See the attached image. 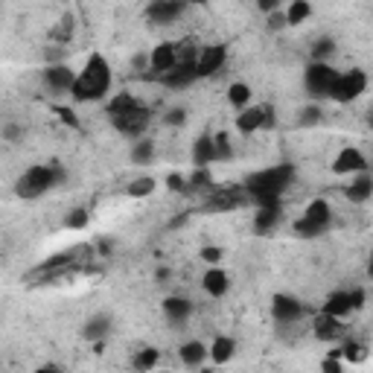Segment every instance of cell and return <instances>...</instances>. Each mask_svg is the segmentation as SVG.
I'll list each match as a JSON object with an SVG mask.
<instances>
[{
  "label": "cell",
  "instance_id": "obj_1",
  "mask_svg": "<svg viewBox=\"0 0 373 373\" xmlns=\"http://www.w3.org/2000/svg\"><path fill=\"white\" fill-rule=\"evenodd\" d=\"M294 181V166L292 164H280V166H268L260 169L245 178V190L251 195V202L257 207H277L280 195L292 187Z\"/></svg>",
  "mask_w": 373,
  "mask_h": 373
},
{
  "label": "cell",
  "instance_id": "obj_2",
  "mask_svg": "<svg viewBox=\"0 0 373 373\" xmlns=\"http://www.w3.org/2000/svg\"><path fill=\"white\" fill-rule=\"evenodd\" d=\"M108 88H111V65L105 62V55L93 53L85 62L82 73L76 76L70 96L76 103H93V100H103Z\"/></svg>",
  "mask_w": 373,
  "mask_h": 373
},
{
  "label": "cell",
  "instance_id": "obj_3",
  "mask_svg": "<svg viewBox=\"0 0 373 373\" xmlns=\"http://www.w3.org/2000/svg\"><path fill=\"white\" fill-rule=\"evenodd\" d=\"M65 181V169L58 164H41V166H30L15 184V192L21 199H38V195L50 192L55 184Z\"/></svg>",
  "mask_w": 373,
  "mask_h": 373
},
{
  "label": "cell",
  "instance_id": "obj_4",
  "mask_svg": "<svg viewBox=\"0 0 373 373\" xmlns=\"http://www.w3.org/2000/svg\"><path fill=\"white\" fill-rule=\"evenodd\" d=\"M329 225H332V210H329V204L324 199H315V202H309V207L303 210V216L294 222V233H298V237L312 240V237H321V233H327Z\"/></svg>",
  "mask_w": 373,
  "mask_h": 373
},
{
  "label": "cell",
  "instance_id": "obj_5",
  "mask_svg": "<svg viewBox=\"0 0 373 373\" xmlns=\"http://www.w3.org/2000/svg\"><path fill=\"white\" fill-rule=\"evenodd\" d=\"M336 79H339V70L329 62H312L303 73V88L312 100H329Z\"/></svg>",
  "mask_w": 373,
  "mask_h": 373
},
{
  "label": "cell",
  "instance_id": "obj_6",
  "mask_svg": "<svg viewBox=\"0 0 373 373\" xmlns=\"http://www.w3.org/2000/svg\"><path fill=\"white\" fill-rule=\"evenodd\" d=\"M365 88H367V76H365V70L353 67V70H347V73H339L336 85H332L329 100H332V103H339V105H347V103H353V100H359V96L365 93Z\"/></svg>",
  "mask_w": 373,
  "mask_h": 373
},
{
  "label": "cell",
  "instance_id": "obj_7",
  "mask_svg": "<svg viewBox=\"0 0 373 373\" xmlns=\"http://www.w3.org/2000/svg\"><path fill=\"white\" fill-rule=\"evenodd\" d=\"M251 199L248 195V190H245V184H233V187H216L210 195H207V210L210 213H228V210H233V207H240V204H245Z\"/></svg>",
  "mask_w": 373,
  "mask_h": 373
},
{
  "label": "cell",
  "instance_id": "obj_8",
  "mask_svg": "<svg viewBox=\"0 0 373 373\" xmlns=\"http://www.w3.org/2000/svg\"><path fill=\"white\" fill-rule=\"evenodd\" d=\"M271 315H274L277 324H298L306 315V306L298 298H292V294H274Z\"/></svg>",
  "mask_w": 373,
  "mask_h": 373
},
{
  "label": "cell",
  "instance_id": "obj_9",
  "mask_svg": "<svg viewBox=\"0 0 373 373\" xmlns=\"http://www.w3.org/2000/svg\"><path fill=\"white\" fill-rule=\"evenodd\" d=\"M187 9V0H152L149 9H146V18L152 24H175L178 18L184 15Z\"/></svg>",
  "mask_w": 373,
  "mask_h": 373
},
{
  "label": "cell",
  "instance_id": "obj_10",
  "mask_svg": "<svg viewBox=\"0 0 373 373\" xmlns=\"http://www.w3.org/2000/svg\"><path fill=\"white\" fill-rule=\"evenodd\" d=\"M149 117H152L149 108L140 105V108H134V111H129V114L111 117V123H114L117 131L126 134V137H140V134L146 131V126H149Z\"/></svg>",
  "mask_w": 373,
  "mask_h": 373
},
{
  "label": "cell",
  "instance_id": "obj_11",
  "mask_svg": "<svg viewBox=\"0 0 373 373\" xmlns=\"http://www.w3.org/2000/svg\"><path fill=\"white\" fill-rule=\"evenodd\" d=\"M228 62V47L225 44H210L199 53V62H195V70H199V79H207V76H216Z\"/></svg>",
  "mask_w": 373,
  "mask_h": 373
},
{
  "label": "cell",
  "instance_id": "obj_12",
  "mask_svg": "<svg viewBox=\"0 0 373 373\" xmlns=\"http://www.w3.org/2000/svg\"><path fill=\"white\" fill-rule=\"evenodd\" d=\"M332 175H356V172H365L367 169V158L359 152V149H341L336 155V161H332Z\"/></svg>",
  "mask_w": 373,
  "mask_h": 373
},
{
  "label": "cell",
  "instance_id": "obj_13",
  "mask_svg": "<svg viewBox=\"0 0 373 373\" xmlns=\"http://www.w3.org/2000/svg\"><path fill=\"white\" fill-rule=\"evenodd\" d=\"M175 65H178V44H175V41L158 44V47L152 50V55H149V67H152L155 76H161V73L172 70Z\"/></svg>",
  "mask_w": 373,
  "mask_h": 373
},
{
  "label": "cell",
  "instance_id": "obj_14",
  "mask_svg": "<svg viewBox=\"0 0 373 373\" xmlns=\"http://www.w3.org/2000/svg\"><path fill=\"white\" fill-rule=\"evenodd\" d=\"M44 85L50 88V91H55V93H70L73 91V82H76V73L67 67V65H50L47 70H44Z\"/></svg>",
  "mask_w": 373,
  "mask_h": 373
},
{
  "label": "cell",
  "instance_id": "obj_15",
  "mask_svg": "<svg viewBox=\"0 0 373 373\" xmlns=\"http://www.w3.org/2000/svg\"><path fill=\"white\" fill-rule=\"evenodd\" d=\"M158 79H161L166 88H187V85H192L195 79H199V70H195L192 62H178L172 70L161 73Z\"/></svg>",
  "mask_w": 373,
  "mask_h": 373
},
{
  "label": "cell",
  "instance_id": "obj_16",
  "mask_svg": "<svg viewBox=\"0 0 373 373\" xmlns=\"http://www.w3.org/2000/svg\"><path fill=\"white\" fill-rule=\"evenodd\" d=\"M344 195L353 204H365L367 199H373V175H367V169L356 172V178L344 187Z\"/></svg>",
  "mask_w": 373,
  "mask_h": 373
},
{
  "label": "cell",
  "instance_id": "obj_17",
  "mask_svg": "<svg viewBox=\"0 0 373 373\" xmlns=\"http://www.w3.org/2000/svg\"><path fill=\"white\" fill-rule=\"evenodd\" d=\"M341 329H344V327H341V318L329 315V312H321V315L312 321V332H315L318 341H332V339H339Z\"/></svg>",
  "mask_w": 373,
  "mask_h": 373
},
{
  "label": "cell",
  "instance_id": "obj_18",
  "mask_svg": "<svg viewBox=\"0 0 373 373\" xmlns=\"http://www.w3.org/2000/svg\"><path fill=\"white\" fill-rule=\"evenodd\" d=\"M263 123H266V111H263V105H251V108H242L240 111V117H237V131L240 134H257L260 129H263Z\"/></svg>",
  "mask_w": 373,
  "mask_h": 373
},
{
  "label": "cell",
  "instance_id": "obj_19",
  "mask_svg": "<svg viewBox=\"0 0 373 373\" xmlns=\"http://www.w3.org/2000/svg\"><path fill=\"white\" fill-rule=\"evenodd\" d=\"M202 286H204V292L210 294V298H225L228 294V289H230V280H228V274L222 271V268H207V274L202 277Z\"/></svg>",
  "mask_w": 373,
  "mask_h": 373
},
{
  "label": "cell",
  "instance_id": "obj_20",
  "mask_svg": "<svg viewBox=\"0 0 373 373\" xmlns=\"http://www.w3.org/2000/svg\"><path fill=\"white\" fill-rule=\"evenodd\" d=\"M213 161H219L216 158V140L210 134H202L199 140L192 143V164L195 166H210Z\"/></svg>",
  "mask_w": 373,
  "mask_h": 373
},
{
  "label": "cell",
  "instance_id": "obj_21",
  "mask_svg": "<svg viewBox=\"0 0 373 373\" xmlns=\"http://www.w3.org/2000/svg\"><path fill=\"white\" fill-rule=\"evenodd\" d=\"M181 362L187 365V367H202L204 365V359L210 356V347H204L202 341H187V344H181Z\"/></svg>",
  "mask_w": 373,
  "mask_h": 373
},
{
  "label": "cell",
  "instance_id": "obj_22",
  "mask_svg": "<svg viewBox=\"0 0 373 373\" xmlns=\"http://www.w3.org/2000/svg\"><path fill=\"white\" fill-rule=\"evenodd\" d=\"M190 312H192V303L187 301V298H166L164 301V315L172 321V324H181V321H187L190 318Z\"/></svg>",
  "mask_w": 373,
  "mask_h": 373
},
{
  "label": "cell",
  "instance_id": "obj_23",
  "mask_svg": "<svg viewBox=\"0 0 373 373\" xmlns=\"http://www.w3.org/2000/svg\"><path fill=\"white\" fill-rule=\"evenodd\" d=\"M233 353H237V341L228 339V336H219L210 344V362L213 365H228L233 359Z\"/></svg>",
  "mask_w": 373,
  "mask_h": 373
},
{
  "label": "cell",
  "instance_id": "obj_24",
  "mask_svg": "<svg viewBox=\"0 0 373 373\" xmlns=\"http://www.w3.org/2000/svg\"><path fill=\"white\" fill-rule=\"evenodd\" d=\"M321 312H329V315L336 318H344L353 312V303H350V292H332L329 298L324 301V309Z\"/></svg>",
  "mask_w": 373,
  "mask_h": 373
},
{
  "label": "cell",
  "instance_id": "obj_25",
  "mask_svg": "<svg viewBox=\"0 0 373 373\" xmlns=\"http://www.w3.org/2000/svg\"><path fill=\"white\" fill-rule=\"evenodd\" d=\"M280 204L277 207H260L257 210V219H254V230L257 233H271L274 228L280 225Z\"/></svg>",
  "mask_w": 373,
  "mask_h": 373
},
{
  "label": "cell",
  "instance_id": "obj_26",
  "mask_svg": "<svg viewBox=\"0 0 373 373\" xmlns=\"http://www.w3.org/2000/svg\"><path fill=\"white\" fill-rule=\"evenodd\" d=\"M143 103L137 100V96H131V93H117L114 100L108 103V117H120V114H129V111H134V108H140Z\"/></svg>",
  "mask_w": 373,
  "mask_h": 373
},
{
  "label": "cell",
  "instance_id": "obj_27",
  "mask_svg": "<svg viewBox=\"0 0 373 373\" xmlns=\"http://www.w3.org/2000/svg\"><path fill=\"white\" fill-rule=\"evenodd\" d=\"M309 15H312L309 0H292L289 9H286V21H289V27H301Z\"/></svg>",
  "mask_w": 373,
  "mask_h": 373
},
{
  "label": "cell",
  "instance_id": "obj_28",
  "mask_svg": "<svg viewBox=\"0 0 373 373\" xmlns=\"http://www.w3.org/2000/svg\"><path fill=\"white\" fill-rule=\"evenodd\" d=\"M228 103H230L233 108H245V105L251 103V88H248L245 82H233V85L228 88Z\"/></svg>",
  "mask_w": 373,
  "mask_h": 373
},
{
  "label": "cell",
  "instance_id": "obj_29",
  "mask_svg": "<svg viewBox=\"0 0 373 373\" xmlns=\"http://www.w3.org/2000/svg\"><path fill=\"white\" fill-rule=\"evenodd\" d=\"M158 362H161V350H155V347H143V350L134 356V362H131V365H134L137 370H152Z\"/></svg>",
  "mask_w": 373,
  "mask_h": 373
},
{
  "label": "cell",
  "instance_id": "obj_30",
  "mask_svg": "<svg viewBox=\"0 0 373 373\" xmlns=\"http://www.w3.org/2000/svg\"><path fill=\"white\" fill-rule=\"evenodd\" d=\"M155 178H137V181H131L129 184V195L131 199H146V195H152L155 192Z\"/></svg>",
  "mask_w": 373,
  "mask_h": 373
},
{
  "label": "cell",
  "instance_id": "obj_31",
  "mask_svg": "<svg viewBox=\"0 0 373 373\" xmlns=\"http://www.w3.org/2000/svg\"><path fill=\"white\" fill-rule=\"evenodd\" d=\"M187 181H190V190H207V187H213V175L207 166H195V172Z\"/></svg>",
  "mask_w": 373,
  "mask_h": 373
},
{
  "label": "cell",
  "instance_id": "obj_32",
  "mask_svg": "<svg viewBox=\"0 0 373 373\" xmlns=\"http://www.w3.org/2000/svg\"><path fill=\"white\" fill-rule=\"evenodd\" d=\"M103 336H108V318H93L85 324V339L88 341H100Z\"/></svg>",
  "mask_w": 373,
  "mask_h": 373
},
{
  "label": "cell",
  "instance_id": "obj_33",
  "mask_svg": "<svg viewBox=\"0 0 373 373\" xmlns=\"http://www.w3.org/2000/svg\"><path fill=\"white\" fill-rule=\"evenodd\" d=\"M332 53H336V41L332 38H318L315 47H312V62H327Z\"/></svg>",
  "mask_w": 373,
  "mask_h": 373
},
{
  "label": "cell",
  "instance_id": "obj_34",
  "mask_svg": "<svg viewBox=\"0 0 373 373\" xmlns=\"http://www.w3.org/2000/svg\"><path fill=\"white\" fill-rule=\"evenodd\" d=\"M213 140H216V158H219V161L233 158V146H230V134L228 131H219Z\"/></svg>",
  "mask_w": 373,
  "mask_h": 373
},
{
  "label": "cell",
  "instance_id": "obj_35",
  "mask_svg": "<svg viewBox=\"0 0 373 373\" xmlns=\"http://www.w3.org/2000/svg\"><path fill=\"white\" fill-rule=\"evenodd\" d=\"M50 38H53V41L67 44L70 38H73V18H70V15H65V18H62V24H58V27L50 32Z\"/></svg>",
  "mask_w": 373,
  "mask_h": 373
},
{
  "label": "cell",
  "instance_id": "obj_36",
  "mask_svg": "<svg viewBox=\"0 0 373 373\" xmlns=\"http://www.w3.org/2000/svg\"><path fill=\"white\" fill-rule=\"evenodd\" d=\"M341 356H344V362H365V359H367V350H365V344H359V341H347V344L341 347Z\"/></svg>",
  "mask_w": 373,
  "mask_h": 373
},
{
  "label": "cell",
  "instance_id": "obj_37",
  "mask_svg": "<svg viewBox=\"0 0 373 373\" xmlns=\"http://www.w3.org/2000/svg\"><path fill=\"white\" fill-rule=\"evenodd\" d=\"M152 152H155L152 140L134 143V149H131V161H134V164H149V161H152Z\"/></svg>",
  "mask_w": 373,
  "mask_h": 373
},
{
  "label": "cell",
  "instance_id": "obj_38",
  "mask_svg": "<svg viewBox=\"0 0 373 373\" xmlns=\"http://www.w3.org/2000/svg\"><path fill=\"white\" fill-rule=\"evenodd\" d=\"M85 225H88V210H85V207H76V210L67 213L65 228H70V230H82Z\"/></svg>",
  "mask_w": 373,
  "mask_h": 373
},
{
  "label": "cell",
  "instance_id": "obj_39",
  "mask_svg": "<svg viewBox=\"0 0 373 373\" xmlns=\"http://www.w3.org/2000/svg\"><path fill=\"white\" fill-rule=\"evenodd\" d=\"M321 117H324V111L318 105H309V108L301 111V126H318Z\"/></svg>",
  "mask_w": 373,
  "mask_h": 373
},
{
  "label": "cell",
  "instance_id": "obj_40",
  "mask_svg": "<svg viewBox=\"0 0 373 373\" xmlns=\"http://www.w3.org/2000/svg\"><path fill=\"white\" fill-rule=\"evenodd\" d=\"M222 257H225V251H222V248H216V245H207V248H202V260H204L207 266L222 263Z\"/></svg>",
  "mask_w": 373,
  "mask_h": 373
},
{
  "label": "cell",
  "instance_id": "obj_41",
  "mask_svg": "<svg viewBox=\"0 0 373 373\" xmlns=\"http://www.w3.org/2000/svg\"><path fill=\"white\" fill-rule=\"evenodd\" d=\"M166 187L172 190V192H187L190 190V181L184 178V175H178V172H172L169 178H166Z\"/></svg>",
  "mask_w": 373,
  "mask_h": 373
},
{
  "label": "cell",
  "instance_id": "obj_42",
  "mask_svg": "<svg viewBox=\"0 0 373 373\" xmlns=\"http://www.w3.org/2000/svg\"><path fill=\"white\" fill-rule=\"evenodd\" d=\"M283 27H289V21H286V12L274 9V12L268 15V30H271V32H277V30H283Z\"/></svg>",
  "mask_w": 373,
  "mask_h": 373
},
{
  "label": "cell",
  "instance_id": "obj_43",
  "mask_svg": "<svg viewBox=\"0 0 373 373\" xmlns=\"http://www.w3.org/2000/svg\"><path fill=\"white\" fill-rule=\"evenodd\" d=\"M164 123H166V126H184V123H187V111H184V108H172V111L164 117Z\"/></svg>",
  "mask_w": 373,
  "mask_h": 373
},
{
  "label": "cell",
  "instance_id": "obj_44",
  "mask_svg": "<svg viewBox=\"0 0 373 373\" xmlns=\"http://www.w3.org/2000/svg\"><path fill=\"white\" fill-rule=\"evenodd\" d=\"M365 301H367L365 289H353V292H350V303H353V312H359V309L365 306Z\"/></svg>",
  "mask_w": 373,
  "mask_h": 373
},
{
  "label": "cell",
  "instance_id": "obj_45",
  "mask_svg": "<svg viewBox=\"0 0 373 373\" xmlns=\"http://www.w3.org/2000/svg\"><path fill=\"white\" fill-rule=\"evenodd\" d=\"M55 114L62 117V123H67V126H73V129H79V120H76V114H73L70 108H55Z\"/></svg>",
  "mask_w": 373,
  "mask_h": 373
},
{
  "label": "cell",
  "instance_id": "obj_46",
  "mask_svg": "<svg viewBox=\"0 0 373 373\" xmlns=\"http://www.w3.org/2000/svg\"><path fill=\"white\" fill-rule=\"evenodd\" d=\"M321 367H324V370H332V373H339V370H344V362H341L339 356H327Z\"/></svg>",
  "mask_w": 373,
  "mask_h": 373
},
{
  "label": "cell",
  "instance_id": "obj_47",
  "mask_svg": "<svg viewBox=\"0 0 373 373\" xmlns=\"http://www.w3.org/2000/svg\"><path fill=\"white\" fill-rule=\"evenodd\" d=\"M283 0H257V9H263L266 15H271L274 9H280Z\"/></svg>",
  "mask_w": 373,
  "mask_h": 373
},
{
  "label": "cell",
  "instance_id": "obj_48",
  "mask_svg": "<svg viewBox=\"0 0 373 373\" xmlns=\"http://www.w3.org/2000/svg\"><path fill=\"white\" fill-rule=\"evenodd\" d=\"M263 111H266V123H263V129H271V126H274V108H271V105H263Z\"/></svg>",
  "mask_w": 373,
  "mask_h": 373
},
{
  "label": "cell",
  "instance_id": "obj_49",
  "mask_svg": "<svg viewBox=\"0 0 373 373\" xmlns=\"http://www.w3.org/2000/svg\"><path fill=\"white\" fill-rule=\"evenodd\" d=\"M187 219H190V213H181V216H175V219L169 222V228H181V225H187Z\"/></svg>",
  "mask_w": 373,
  "mask_h": 373
},
{
  "label": "cell",
  "instance_id": "obj_50",
  "mask_svg": "<svg viewBox=\"0 0 373 373\" xmlns=\"http://www.w3.org/2000/svg\"><path fill=\"white\" fill-rule=\"evenodd\" d=\"M187 4H192V6H204L207 0H187Z\"/></svg>",
  "mask_w": 373,
  "mask_h": 373
},
{
  "label": "cell",
  "instance_id": "obj_51",
  "mask_svg": "<svg viewBox=\"0 0 373 373\" xmlns=\"http://www.w3.org/2000/svg\"><path fill=\"white\" fill-rule=\"evenodd\" d=\"M367 126H370V131H373V108H370V117H367Z\"/></svg>",
  "mask_w": 373,
  "mask_h": 373
},
{
  "label": "cell",
  "instance_id": "obj_52",
  "mask_svg": "<svg viewBox=\"0 0 373 373\" xmlns=\"http://www.w3.org/2000/svg\"><path fill=\"white\" fill-rule=\"evenodd\" d=\"M370 277H373V254H370Z\"/></svg>",
  "mask_w": 373,
  "mask_h": 373
}]
</instances>
